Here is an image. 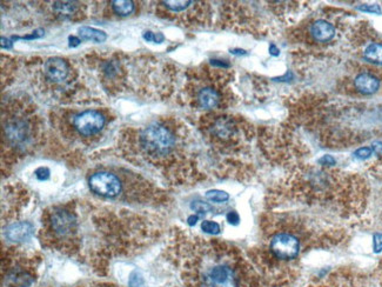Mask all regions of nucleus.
I'll return each mask as SVG.
<instances>
[{
  "mask_svg": "<svg viewBox=\"0 0 382 287\" xmlns=\"http://www.w3.org/2000/svg\"><path fill=\"white\" fill-rule=\"evenodd\" d=\"M358 9L360 11H363V12H369V13H381V10L379 5H361L359 6Z\"/></svg>",
  "mask_w": 382,
  "mask_h": 287,
  "instance_id": "obj_24",
  "label": "nucleus"
},
{
  "mask_svg": "<svg viewBox=\"0 0 382 287\" xmlns=\"http://www.w3.org/2000/svg\"><path fill=\"white\" fill-rule=\"evenodd\" d=\"M111 4L112 9L119 16H130L134 11V4L131 0H114V2H111Z\"/></svg>",
  "mask_w": 382,
  "mask_h": 287,
  "instance_id": "obj_18",
  "label": "nucleus"
},
{
  "mask_svg": "<svg viewBox=\"0 0 382 287\" xmlns=\"http://www.w3.org/2000/svg\"><path fill=\"white\" fill-rule=\"evenodd\" d=\"M53 11L58 16L63 18H70L76 11V5L72 2H57L53 4Z\"/></svg>",
  "mask_w": 382,
  "mask_h": 287,
  "instance_id": "obj_17",
  "label": "nucleus"
},
{
  "mask_svg": "<svg viewBox=\"0 0 382 287\" xmlns=\"http://www.w3.org/2000/svg\"><path fill=\"white\" fill-rule=\"evenodd\" d=\"M363 58L373 64H382V43H370L363 51Z\"/></svg>",
  "mask_w": 382,
  "mask_h": 287,
  "instance_id": "obj_15",
  "label": "nucleus"
},
{
  "mask_svg": "<svg viewBox=\"0 0 382 287\" xmlns=\"http://www.w3.org/2000/svg\"><path fill=\"white\" fill-rule=\"evenodd\" d=\"M79 35L83 40H91L97 43H104L106 40L107 35L105 32L100 30H96L92 27H81L79 28Z\"/></svg>",
  "mask_w": 382,
  "mask_h": 287,
  "instance_id": "obj_16",
  "label": "nucleus"
},
{
  "mask_svg": "<svg viewBox=\"0 0 382 287\" xmlns=\"http://www.w3.org/2000/svg\"><path fill=\"white\" fill-rule=\"evenodd\" d=\"M198 219H199V216H191L190 218H188V224H190L191 226L192 225H195Z\"/></svg>",
  "mask_w": 382,
  "mask_h": 287,
  "instance_id": "obj_34",
  "label": "nucleus"
},
{
  "mask_svg": "<svg viewBox=\"0 0 382 287\" xmlns=\"http://www.w3.org/2000/svg\"><path fill=\"white\" fill-rule=\"evenodd\" d=\"M35 281V266L26 261H12L3 268V287H30Z\"/></svg>",
  "mask_w": 382,
  "mask_h": 287,
  "instance_id": "obj_4",
  "label": "nucleus"
},
{
  "mask_svg": "<svg viewBox=\"0 0 382 287\" xmlns=\"http://www.w3.org/2000/svg\"><path fill=\"white\" fill-rule=\"evenodd\" d=\"M319 164L322 166H332L335 164V159L332 155H323L322 158L319 159Z\"/></svg>",
  "mask_w": 382,
  "mask_h": 287,
  "instance_id": "obj_27",
  "label": "nucleus"
},
{
  "mask_svg": "<svg viewBox=\"0 0 382 287\" xmlns=\"http://www.w3.org/2000/svg\"><path fill=\"white\" fill-rule=\"evenodd\" d=\"M35 177H37L39 180L49 179V177H50L49 169H46V167H40V169L35 171Z\"/></svg>",
  "mask_w": 382,
  "mask_h": 287,
  "instance_id": "obj_25",
  "label": "nucleus"
},
{
  "mask_svg": "<svg viewBox=\"0 0 382 287\" xmlns=\"http://www.w3.org/2000/svg\"><path fill=\"white\" fill-rule=\"evenodd\" d=\"M68 39H70V46H72V47H75V46H78V45H79V44H80V43H81V40H80V39H79V38L73 37V35H72V37H70V38H68Z\"/></svg>",
  "mask_w": 382,
  "mask_h": 287,
  "instance_id": "obj_30",
  "label": "nucleus"
},
{
  "mask_svg": "<svg viewBox=\"0 0 382 287\" xmlns=\"http://www.w3.org/2000/svg\"><path fill=\"white\" fill-rule=\"evenodd\" d=\"M372 150L375 152L376 154H382V143L381 141H376V143L373 144V148Z\"/></svg>",
  "mask_w": 382,
  "mask_h": 287,
  "instance_id": "obj_29",
  "label": "nucleus"
},
{
  "mask_svg": "<svg viewBox=\"0 0 382 287\" xmlns=\"http://www.w3.org/2000/svg\"><path fill=\"white\" fill-rule=\"evenodd\" d=\"M73 287H105V286L104 284H98V285H89V286L81 285V286H73Z\"/></svg>",
  "mask_w": 382,
  "mask_h": 287,
  "instance_id": "obj_37",
  "label": "nucleus"
},
{
  "mask_svg": "<svg viewBox=\"0 0 382 287\" xmlns=\"http://www.w3.org/2000/svg\"><path fill=\"white\" fill-rule=\"evenodd\" d=\"M192 209L196 211V213L199 214H203L206 212H209L212 210V206L207 204V202H202V201H196L194 204L192 205Z\"/></svg>",
  "mask_w": 382,
  "mask_h": 287,
  "instance_id": "obj_22",
  "label": "nucleus"
},
{
  "mask_svg": "<svg viewBox=\"0 0 382 287\" xmlns=\"http://www.w3.org/2000/svg\"><path fill=\"white\" fill-rule=\"evenodd\" d=\"M307 287H373L365 275L352 270H339L313 281Z\"/></svg>",
  "mask_w": 382,
  "mask_h": 287,
  "instance_id": "obj_5",
  "label": "nucleus"
},
{
  "mask_svg": "<svg viewBox=\"0 0 382 287\" xmlns=\"http://www.w3.org/2000/svg\"><path fill=\"white\" fill-rule=\"evenodd\" d=\"M300 239L289 232H275L269 240V252L278 260L288 261L295 259L300 254Z\"/></svg>",
  "mask_w": 382,
  "mask_h": 287,
  "instance_id": "obj_3",
  "label": "nucleus"
},
{
  "mask_svg": "<svg viewBox=\"0 0 382 287\" xmlns=\"http://www.w3.org/2000/svg\"><path fill=\"white\" fill-rule=\"evenodd\" d=\"M163 4H165V6L171 11H174V12H180V11L186 10L187 7L193 3L192 2H163Z\"/></svg>",
  "mask_w": 382,
  "mask_h": 287,
  "instance_id": "obj_21",
  "label": "nucleus"
},
{
  "mask_svg": "<svg viewBox=\"0 0 382 287\" xmlns=\"http://www.w3.org/2000/svg\"><path fill=\"white\" fill-rule=\"evenodd\" d=\"M90 190L100 197L118 198L122 193V181L116 174L99 171L89 178Z\"/></svg>",
  "mask_w": 382,
  "mask_h": 287,
  "instance_id": "obj_6",
  "label": "nucleus"
},
{
  "mask_svg": "<svg viewBox=\"0 0 382 287\" xmlns=\"http://www.w3.org/2000/svg\"><path fill=\"white\" fill-rule=\"evenodd\" d=\"M44 73H45L49 80L53 83H60L68 77L70 66L64 59L51 58L44 64Z\"/></svg>",
  "mask_w": 382,
  "mask_h": 287,
  "instance_id": "obj_9",
  "label": "nucleus"
},
{
  "mask_svg": "<svg viewBox=\"0 0 382 287\" xmlns=\"http://www.w3.org/2000/svg\"><path fill=\"white\" fill-rule=\"evenodd\" d=\"M382 251V233L374 235V252L379 253Z\"/></svg>",
  "mask_w": 382,
  "mask_h": 287,
  "instance_id": "obj_26",
  "label": "nucleus"
},
{
  "mask_svg": "<svg viewBox=\"0 0 382 287\" xmlns=\"http://www.w3.org/2000/svg\"><path fill=\"white\" fill-rule=\"evenodd\" d=\"M269 51H271V54H273V56H278L279 54V49L275 45L269 46Z\"/></svg>",
  "mask_w": 382,
  "mask_h": 287,
  "instance_id": "obj_33",
  "label": "nucleus"
},
{
  "mask_svg": "<svg viewBox=\"0 0 382 287\" xmlns=\"http://www.w3.org/2000/svg\"><path fill=\"white\" fill-rule=\"evenodd\" d=\"M105 125L104 115L98 111L89 110L76 115L73 120V126L81 136H93L103 130Z\"/></svg>",
  "mask_w": 382,
  "mask_h": 287,
  "instance_id": "obj_7",
  "label": "nucleus"
},
{
  "mask_svg": "<svg viewBox=\"0 0 382 287\" xmlns=\"http://www.w3.org/2000/svg\"><path fill=\"white\" fill-rule=\"evenodd\" d=\"M144 39L147 42H153V39H154V33H152V32H145Z\"/></svg>",
  "mask_w": 382,
  "mask_h": 287,
  "instance_id": "obj_31",
  "label": "nucleus"
},
{
  "mask_svg": "<svg viewBox=\"0 0 382 287\" xmlns=\"http://www.w3.org/2000/svg\"><path fill=\"white\" fill-rule=\"evenodd\" d=\"M212 64L216 65V66H220V67H228L229 66V64L224 63V61H221V60H212Z\"/></svg>",
  "mask_w": 382,
  "mask_h": 287,
  "instance_id": "obj_32",
  "label": "nucleus"
},
{
  "mask_svg": "<svg viewBox=\"0 0 382 287\" xmlns=\"http://www.w3.org/2000/svg\"><path fill=\"white\" fill-rule=\"evenodd\" d=\"M309 31H311L313 39L318 43H327L332 40L335 35V28L326 20H318L313 23Z\"/></svg>",
  "mask_w": 382,
  "mask_h": 287,
  "instance_id": "obj_11",
  "label": "nucleus"
},
{
  "mask_svg": "<svg viewBox=\"0 0 382 287\" xmlns=\"http://www.w3.org/2000/svg\"><path fill=\"white\" fill-rule=\"evenodd\" d=\"M377 282H379V287H382V267L379 273V278H377Z\"/></svg>",
  "mask_w": 382,
  "mask_h": 287,
  "instance_id": "obj_35",
  "label": "nucleus"
},
{
  "mask_svg": "<svg viewBox=\"0 0 382 287\" xmlns=\"http://www.w3.org/2000/svg\"><path fill=\"white\" fill-rule=\"evenodd\" d=\"M234 132V126L232 120L227 118L218 119L213 126V134L220 139H227Z\"/></svg>",
  "mask_w": 382,
  "mask_h": 287,
  "instance_id": "obj_14",
  "label": "nucleus"
},
{
  "mask_svg": "<svg viewBox=\"0 0 382 287\" xmlns=\"http://www.w3.org/2000/svg\"><path fill=\"white\" fill-rule=\"evenodd\" d=\"M232 53L233 54H245L246 52L243 50H233Z\"/></svg>",
  "mask_w": 382,
  "mask_h": 287,
  "instance_id": "obj_36",
  "label": "nucleus"
},
{
  "mask_svg": "<svg viewBox=\"0 0 382 287\" xmlns=\"http://www.w3.org/2000/svg\"><path fill=\"white\" fill-rule=\"evenodd\" d=\"M227 220H228V223H231L233 225H236V224L239 223V220H240L239 214L236 213V212H234V211H232V212H229L227 214Z\"/></svg>",
  "mask_w": 382,
  "mask_h": 287,
  "instance_id": "obj_28",
  "label": "nucleus"
},
{
  "mask_svg": "<svg viewBox=\"0 0 382 287\" xmlns=\"http://www.w3.org/2000/svg\"><path fill=\"white\" fill-rule=\"evenodd\" d=\"M28 132H30V127H28L27 122L23 120V119H13V120L7 122L5 127L7 140L13 146L24 145L28 138Z\"/></svg>",
  "mask_w": 382,
  "mask_h": 287,
  "instance_id": "obj_8",
  "label": "nucleus"
},
{
  "mask_svg": "<svg viewBox=\"0 0 382 287\" xmlns=\"http://www.w3.org/2000/svg\"><path fill=\"white\" fill-rule=\"evenodd\" d=\"M206 198L209 199L210 201H214V202H224V201L228 200L229 195H228V193H226V192H224V191L212 190V191L207 192Z\"/></svg>",
  "mask_w": 382,
  "mask_h": 287,
  "instance_id": "obj_19",
  "label": "nucleus"
},
{
  "mask_svg": "<svg viewBox=\"0 0 382 287\" xmlns=\"http://www.w3.org/2000/svg\"><path fill=\"white\" fill-rule=\"evenodd\" d=\"M33 226L28 223L13 224L6 231V237L12 241H23L31 237Z\"/></svg>",
  "mask_w": 382,
  "mask_h": 287,
  "instance_id": "obj_13",
  "label": "nucleus"
},
{
  "mask_svg": "<svg viewBox=\"0 0 382 287\" xmlns=\"http://www.w3.org/2000/svg\"><path fill=\"white\" fill-rule=\"evenodd\" d=\"M198 103L200 107L206 110L216 108L220 103V94L212 87H203L198 93Z\"/></svg>",
  "mask_w": 382,
  "mask_h": 287,
  "instance_id": "obj_12",
  "label": "nucleus"
},
{
  "mask_svg": "<svg viewBox=\"0 0 382 287\" xmlns=\"http://www.w3.org/2000/svg\"><path fill=\"white\" fill-rule=\"evenodd\" d=\"M139 144L148 160L156 164L172 154L176 147V137L161 124H152L141 132Z\"/></svg>",
  "mask_w": 382,
  "mask_h": 287,
  "instance_id": "obj_2",
  "label": "nucleus"
},
{
  "mask_svg": "<svg viewBox=\"0 0 382 287\" xmlns=\"http://www.w3.org/2000/svg\"><path fill=\"white\" fill-rule=\"evenodd\" d=\"M373 153V150L370 147H360L355 151L354 155L359 159H367L369 158Z\"/></svg>",
  "mask_w": 382,
  "mask_h": 287,
  "instance_id": "obj_23",
  "label": "nucleus"
},
{
  "mask_svg": "<svg viewBox=\"0 0 382 287\" xmlns=\"http://www.w3.org/2000/svg\"><path fill=\"white\" fill-rule=\"evenodd\" d=\"M201 228L203 232L208 234H218L220 232V225L212 220H205L202 221Z\"/></svg>",
  "mask_w": 382,
  "mask_h": 287,
  "instance_id": "obj_20",
  "label": "nucleus"
},
{
  "mask_svg": "<svg viewBox=\"0 0 382 287\" xmlns=\"http://www.w3.org/2000/svg\"><path fill=\"white\" fill-rule=\"evenodd\" d=\"M178 267L186 287H286L283 279L260 273L217 242H188L178 254Z\"/></svg>",
  "mask_w": 382,
  "mask_h": 287,
  "instance_id": "obj_1",
  "label": "nucleus"
},
{
  "mask_svg": "<svg viewBox=\"0 0 382 287\" xmlns=\"http://www.w3.org/2000/svg\"><path fill=\"white\" fill-rule=\"evenodd\" d=\"M354 86L359 93L369 96L379 91L380 80L372 72H361L355 77Z\"/></svg>",
  "mask_w": 382,
  "mask_h": 287,
  "instance_id": "obj_10",
  "label": "nucleus"
}]
</instances>
